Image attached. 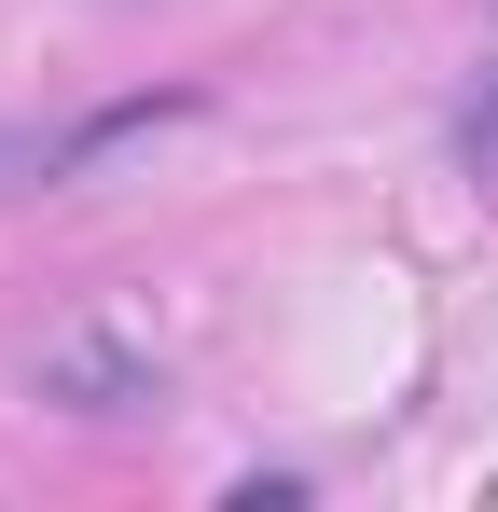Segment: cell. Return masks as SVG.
<instances>
[{
	"label": "cell",
	"instance_id": "cell-1",
	"mask_svg": "<svg viewBox=\"0 0 498 512\" xmlns=\"http://www.w3.org/2000/svg\"><path fill=\"white\" fill-rule=\"evenodd\" d=\"M28 388L56 402V416H153L166 402V346L139 319H70V333L28 346Z\"/></svg>",
	"mask_w": 498,
	"mask_h": 512
},
{
	"label": "cell",
	"instance_id": "cell-2",
	"mask_svg": "<svg viewBox=\"0 0 498 512\" xmlns=\"http://www.w3.org/2000/svg\"><path fill=\"white\" fill-rule=\"evenodd\" d=\"M457 167H471V180L498 194V70H485L471 97H457Z\"/></svg>",
	"mask_w": 498,
	"mask_h": 512
}]
</instances>
